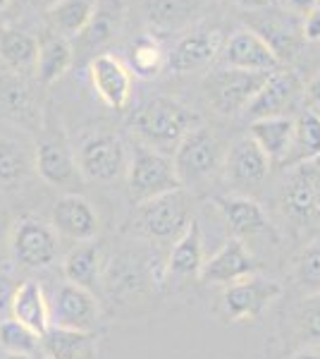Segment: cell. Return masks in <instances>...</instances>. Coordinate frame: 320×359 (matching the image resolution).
I'll list each match as a JSON object with an SVG mask.
<instances>
[{"label":"cell","mask_w":320,"mask_h":359,"mask_svg":"<svg viewBox=\"0 0 320 359\" xmlns=\"http://www.w3.org/2000/svg\"><path fill=\"white\" fill-rule=\"evenodd\" d=\"M132 69L139 77H155L160 74L162 65H165V53H162L160 43L153 36H141L132 46Z\"/></svg>","instance_id":"obj_34"},{"label":"cell","mask_w":320,"mask_h":359,"mask_svg":"<svg viewBox=\"0 0 320 359\" xmlns=\"http://www.w3.org/2000/svg\"><path fill=\"white\" fill-rule=\"evenodd\" d=\"M41 350L48 359H96L98 335L94 331H67L50 326L41 335Z\"/></svg>","instance_id":"obj_21"},{"label":"cell","mask_w":320,"mask_h":359,"mask_svg":"<svg viewBox=\"0 0 320 359\" xmlns=\"http://www.w3.org/2000/svg\"><path fill=\"white\" fill-rule=\"evenodd\" d=\"M0 347L8 355H29L34 357L41 347V338L34 331H29L27 326H22L20 321H15L13 316L5 318L0 323Z\"/></svg>","instance_id":"obj_33"},{"label":"cell","mask_w":320,"mask_h":359,"mask_svg":"<svg viewBox=\"0 0 320 359\" xmlns=\"http://www.w3.org/2000/svg\"><path fill=\"white\" fill-rule=\"evenodd\" d=\"M260 264L253 257V252L246 247V242L230 237L211 259H206L203 264L199 280L203 285H235V283L244 280V278L258 276Z\"/></svg>","instance_id":"obj_10"},{"label":"cell","mask_w":320,"mask_h":359,"mask_svg":"<svg viewBox=\"0 0 320 359\" xmlns=\"http://www.w3.org/2000/svg\"><path fill=\"white\" fill-rule=\"evenodd\" d=\"M304 84L289 69H275V72L267 74L265 84L260 86V91L253 96V101L249 103L246 113L251 120L260 118H280L287 115L299 101Z\"/></svg>","instance_id":"obj_12"},{"label":"cell","mask_w":320,"mask_h":359,"mask_svg":"<svg viewBox=\"0 0 320 359\" xmlns=\"http://www.w3.org/2000/svg\"><path fill=\"white\" fill-rule=\"evenodd\" d=\"M34 168L53 187H65L79 175L77 156L72 154L65 139H46L43 144H39L36 156H34Z\"/></svg>","instance_id":"obj_18"},{"label":"cell","mask_w":320,"mask_h":359,"mask_svg":"<svg viewBox=\"0 0 320 359\" xmlns=\"http://www.w3.org/2000/svg\"><path fill=\"white\" fill-rule=\"evenodd\" d=\"M98 316H101V306L91 290H84L72 283L57 287L50 302V326L67 328V331H94Z\"/></svg>","instance_id":"obj_11"},{"label":"cell","mask_w":320,"mask_h":359,"mask_svg":"<svg viewBox=\"0 0 320 359\" xmlns=\"http://www.w3.org/2000/svg\"><path fill=\"white\" fill-rule=\"evenodd\" d=\"M270 72H246L237 67L211 69L203 79V96L208 106L220 115H237L246 111L253 96L260 91Z\"/></svg>","instance_id":"obj_3"},{"label":"cell","mask_w":320,"mask_h":359,"mask_svg":"<svg viewBox=\"0 0 320 359\" xmlns=\"http://www.w3.org/2000/svg\"><path fill=\"white\" fill-rule=\"evenodd\" d=\"M294 331L306 343H320V294H308L292 309Z\"/></svg>","instance_id":"obj_35"},{"label":"cell","mask_w":320,"mask_h":359,"mask_svg":"<svg viewBox=\"0 0 320 359\" xmlns=\"http://www.w3.org/2000/svg\"><path fill=\"white\" fill-rule=\"evenodd\" d=\"M282 216L294 228H311L320 223V170L313 163L292 168L277 196Z\"/></svg>","instance_id":"obj_5"},{"label":"cell","mask_w":320,"mask_h":359,"mask_svg":"<svg viewBox=\"0 0 320 359\" xmlns=\"http://www.w3.org/2000/svg\"><path fill=\"white\" fill-rule=\"evenodd\" d=\"M15 221L13 216L8 213V208L0 204V259L10 252V235H13Z\"/></svg>","instance_id":"obj_38"},{"label":"cell","mask_w":320,"mask_h":359,"mask_svg":"<svg viewBox=\"0 0 320 359\" xmlns=\"http://www.w3.org/2000/svg\"><path fill=\"white\" fill-rule=\"evenodd\" d=\"M10 314H13L15 321H20L22 326L36 333L39 338L50 328V302L46 299L39 283L34 280L20 283L13 304H10Z\"/></svg>","instance_id":"obj_22"},{"label":"cell","mask_w":320,"mask_h":359,"mask_svg":"<svg viewBox=\"0 0 320 359\" xmlns=\"http://www.w3.org/2000/svg\"><path fill=\"white\" fill-rule=\"evenodd\" d=\"M96 15V0H60L48 10V22L60 36L84 34Z\"/></svg>","instance_id":"obj_28"},{"label":"cell","mask_w":320,"mask_h":359,"mask_svg":"<svg viewBox=\"0 0 320 359\" xmlns=\"http://www.w3.org/2000/svg\"><path fill=\"white\" fill-rule=\"evenodd\" d=\"M301 34H304V41H320V3L306 13Z\"/></svg>","instance_id":"obj_37"},{"label":"cell","mask_w":320,"mask_h":359,"mask_svg":"<svg viewBox=\"0 0 320 359\" xmlns=\"http://www.w3.org/2000/svg\"><path fill=\"white\" fill-rule=\"evenodd\" d=\"M174 189H182V182L174 170L172 156L139 147L127 165V192H130L132 204H144Z\"/></svg>","instance_id":"obj_4"},{"label":"cell","mask_w":320,"mask_h":359,"mask_svg":"<svg viewBox=\"0 0 320 359\" xmlns=\"http://www.w3.org/2000/svg\"><path fill=\"white\" fill-rule=\"evenodd\" d=\"M50 225L57 235L72 242H91L101 230V218L89 199L81 194H65L55 201Z\"/></svg>","instance_id":"obj_14"},{"label":"cell","mask_w":320,"mask_h":359,"mask_svg":"<svg viewBox=\"0 0 320 359\" xmlns=\"http://www.w3.org/2000/svg\"><path fill=\"white\" fill-rule=\"evenodd\" d=\"M194 218V199L182 187L134 206L130 233L148 242H174Z\"/></svg>","instance_id":"obj_2"},{"label":"cell","mask_w":320,"mask_h":359,"mask_svg":"<svg viewBox=\"0 0 320 359\" xmlns=\"http://www.w3.org/2000/svg\"><path fill=\"white\" fill-rule=\"evenodd\" d=\"M3 359H34V357H29V355H8V352H5Z\"/></svg>","instance_id":"obj_44"},{"label":"cell","mask_w":320,"mask_h":359,"mask_svg":"<svg viewBox=\"0 0 320 359\" xmlns=\"http://www.w3.org/2000/svg\"><path fill=\"white\" fill-rule=\"evenodd\" d=\"M194 10V0H151L148 25L155 32H174L187 25Z\"/></svg>","instance_id":"obj_31"},{"label":"cell","mask_w":320,"mask_h":359,"mask_svg":"<svg viewBox=\"0 0 320 359\" xmlns=\"http://www.w3.org/2000/svg\"><path fill=\"white\" fill-rule=\"evenodd\" d=\"M46 359H48V357H46Z\"/></svg>","instance_id":"obj_47"},{"label":"cell","mask_w":320,"mask_h":359,"mask_svg":"<svg viewBox=\"0 0 320 359\" xmlns=\"http://www.w3.org/2000/svg\"><path fill=\"white\" fill-rule=\"evenodd\" d=\"M10 5V0H0V10H5Z\"/></svg>","instance_id":"obj_45"},{"label":"cell","mask_w":320,"mask_h":359,"mask_svg":"<svg viewBox=\"0 0 320 359\" xmlns=\"http://www.w3.org/2000/svg\"><path fill=\"white\" fill-rule=\"evenodd\" d=\"M251 139L260 147L272 165H280L287 158L294 142V118L280 115V118H260L251 123Z\"/></svg>","instance_id":"obj_23"},{"label":"cell","mask_w":320,"mask_h":359,"mask_svg":"<svg viewBox=\"0 0 320 359\" xmlns=\"http://www.w3.org/2000/svg\"><path fill=\"white\" fill-rule=\"evenodd\" d=\"M17 287H20V283L15 280L13 271L0 262V311H10V304H13Z\"/></svg>","instance_id":"obj_36"},{"label":"cell","mask_w":320,"mask_h":359,"mask_svg":"<svg viewBox=\"0 0 320 359\" xmlns=\"http://www.w3.org/2000/svg\"><path fill=\"white\" fill-rule=\"evenodd\" d=\"M101 271H103V252L101 245H96L94 240L79 242L74 249H69L65 262H62V273H65L67 283L91 292L101 283Z\"/></svg>","instance_id":"obj_25"},{"label":"cell","mask_w":320,"mask_h":359,"mask_svg":"<svg viewBox=\"0 0 320 359\" xmlns=\"http://www.w3.org/2000/svg\"><path fill=\"white\" fill-rule=\"evenodd\" d=\"M25 3H29L32 8H36V10H46V13H48V10L53 8L55 3H60V0H25Z\"/></svg>","instance_id":"obj_43"},{"label":"cell","mask_w":320,"mask_h":359,"mask_svg":"<svg viewBox=\"0 0 320 359\" xmlns=\"http://www.w3.org/2000/svg\"><path fill=\"white\" fill-rule=\"evenodd\" d=\"M253 32L270 46L280 62L294 57L296 50H299V43L304 41L301 29H296L294 22L282 13H270L265 20H258Z\"/></svg>","instance_id":"obj_26"},{"label":"cell","mask_w":320,"mask_h":359,"mask_svg":"<svg viewBox=\"0 0 320 359\" xmlns=\"http://www.w3.org/2000/svg\"><path fill=\"white\" fill-rule=\"evenodd\" d=\"M213 204L220 211V216L225 218V223L230 225L232 237H237V240L246 242L260 235L275 237L263 206H260L258 201H253L251 196H244V194L215 196Z\"/></svg>","instance_id":"obj_15"},{"label":"cell","mask_w":320,"mask_h":359,"mask_svg":"<svg viewBox=\"0 0 320 359\" xmlns=\"http://www.w3.org/2000/svg\"><path fill=\"white\" fill-rule=\"evenodd\" d=\"M284 5H287L289 10H294V13H308L311 8H316L318 0H284Z\"/></svg>","instance_id":"obj_40"},{"label":"cell","mask_w":320,"mask_h":359,"mask_svg":"<svg viewBox=\"0 0 320 359\" xmlns=\"http://www.w3.org/2000/svg\"><path fill=\"white\" fill-rule=\"evenodd\" d=\"M230 3L239 5V8L256 10V8H265V5H267V0H230Z\"/></svg>","instance_id":"obj_42"},{"label":"cell","mask_w":320,"mask_h":359,"mask_svg":"<svg viewBox=\"0 0 320 359\" xmlns=\"http://www.w3.org/2000/svg\"><path fill=\"white\" fill-rule=\"evenodd\" d=\"M0 57L13 69L36 67L39 57V39L32 36L25 29H3L0 34Z\"/></svg>","instance_id":"obj_29"},{"label":"cell","mask_w":320,"mask_h":359,"mask_svg":"<svg viewBox=\"0 0 320 359\" xmlns=\"http://www.w3.org/2000/svg\"><path fill=\"white\" fill-rule=\"evenodd\" d=\"M199 125V115L191 113L187 106L172 98H153L134 113L130 127L139 137L141 147L172 156L179 142Z\"/></svg>","instance_id":"obj_1"},{"label":"cell","mask_w":320,"mask_h":359,"mask_svg":"<svg viewBox=\"0 0 320 359\" xmlns=\"http://www.w3.org/2000/svg\"><path fill=\"white\" fill-rule=\"evenodd\" d=\"M223 144L213 135L208 127H194L187 137L179 142L177 151L172 154L174 170L179 175V182L184 184H199L208 180L223 165Z\"/></svg>","instance_id":"obj_6"},{"label":"cell","mask_w":320,"mask_h":359,"mask_svg":"<svg viewBox=\"0 0 320 359\" xmlns=\"http://www.w3.org/2000/svg\"><path fill=\"white\" fill-rule=\"evenodd\" d=\"M127 149L115 135H96L81 144L77 154L79 175L94 182H113L122 175H127Z\"/></svg>","instance_id":"obj_9"},{"label":"cell","mask_w":320,"mask_h":359,"mask_svg":"<svg viewBox=\"0 0 320 359\" xmlns=\"http://www.w3.org/2000/svg\"><path fill=\"white\" fill-rule=\"evenodd\" d=\"M60 252V237L50 223L27 216L15 221L10 235V257L25 269H43L55 262Z\"/></svg>","instance_id":"obj_8"},{"label":"cell","mask_w":320,"mask_h":359,"mask_svg":"<svg viewBox=\"0 0 320 359\" xmlns=\"http://www.w3.org/2000/svg\"><path fill=\"white\" fill-rule=\"evenodd\" d=\"M34 168V156L17 139H0V184L13 187L25 182Z\"/></svg>","instance_id":"obj_30"},{"label":"cell","mask_w":320,"mask_h":359,"mask_svg":"<svg viewBox=\"0 0 320 359\" xmlns=\"http://www.w3.org/2000/svg\"><path fill=\"white\" fill-rule=\"evenodd\" d=\"M225 65L246 72H275L280 60L253 29H239L230 36L223 50Z\"/></svg>","instance_id":"obj_17"},{"label":"cell","mask_w":320,"mask_h":359,"mask_svg":"<svg viewBox=\"0 0 320 359\" xmlns=\"http://www.w3.org/2000/svg\"><path fill=\"white\" fill-rule=\"evenodd\" d=\"M306 96H308V101H311L313 106H320V72L311 79V82H308Z\"/></svg>","instance_id":"obj_39"},{"label":"cell","mask_w":320,"mask_h":359,"mask_svg":"<svg viewBox=\"0 0 320 359\" xmlns=\"http://www.w3.org/2000/svg\"><path fill=\"white\" fill-rule=\"evenodd\" d=\"M72 46L65 36L55 32H46L39 39V57H36V77L41 84H53L72 65Z\"/></svg>","instance_id":"obj_27"},{"label":"cell","mask_w":320,"mask_h":359,"mask_svg":"<svg viewBox=\"0 0 320 359\" xmlns=\"http://www.w3.org/2000/svg\"><path fill=\"white\" fill-rule=\"evenodd\" d=\"M220 48H223V34L215 32V29L213 32L189 34V36L179 39V43L174 46L170 55V67L179 74L206 67L208 62L215 60Z\"/></svg>","instance_id":"obj_20"},{"label":"cell","mask_w":320,"mask_h":359,"mask_svg":"<svg viewBox=\"0 0 320 359\" xmlns=\"http://www.w3.org/2000/svg\"><path fill=\"white\" fill-rule=\"evenodd\" d=\"M167 273L177 278H199L206 254H203V230L199 218H194L187 230L172 242L170 254H167Z\"/></svg>","instance_id":"obj_19"},{"label":"cell","mask_w":320,"mask_h":359,"mask_svg":"<svg viewBox=\"0 0 320 359\" xmlns=\"http://www.w3.org/2000/svg\"><path fill=\"white\" fill-rule=\"evenodd\" d=\"M318 3H320V0H318Z\"/></svg>","instance_id":"obj_46"},{"label":"cell","mask_w":320,"mask_h":359,"mask_svg":"<svg viewBox=\"0 0 320 359\" xmlns=\"http://www.w3.org/2000/svg\"><path fill=\"white\" fill-rule=\"evenodd\" d=\"M289 359H320V350H316V347H301Z\"/></svg>","instance_id":"obj_41"},{"label":"cell","mask_w":320,"mask_h":359,"mask_svg":"<svg viewBox=\"0 0 320 359\" xmlns=\"http://www.w3.org/2000/svg\"><path fill=\"white\" fill-rule=\"evenodd\" d=\"M318 158H320V113L304 111L294 118V142L280 168L292 170V168L299 165L316 163Z\"/></svg>","instance_id":"obj_24"},{"label":"cell","mask_w":320,"mask_h":359,"mask_svg":"<svg viewBox=\"0 0 320 359\" xmlns=\"http://www.w3.org/2000/svg\"><path fill=\"white\" fill-rule=\"evenodd\" d=\"M91 84L103 103L113 111L127 108L132 98V72L120 57L115 55H96L89 65Z\"/></svg>","instance_id":"obj_16"},{"label":"cell","mask_w":320,"mask_h":359,"mask_svg":"<svg viewBox=\"0 0 320 359\" xmlns=\"http://www.w3.org/2000/svg\"><path fill=\"white\" fill-rule=\"evenodd\" d=\"M282 297V285L272 278L251 276L235 285L223 287L220 294V314L225 321H256L267 311V306Z\"/></svg>","instance_id":"obj_7"},{"label":"cell","mask_w":320,"mask_h":359,"mask_svg":"<svg viewBox=\"0 0 320 359\" xmlns=\"http://www.w3.org/2000/svg\"><path fill=\"white\" fill-rule=\"evenodd\" d=\"M223 168L227 182L235 184L237 189H251L265 182L272 163L251 137H242L227 149Z\"/></svg>","instance_id":"obj_13"},{"label":"cell","mask_w":320,"mask_h":359,"mask_svg":"<svg viewBox=\"0 0 320 359\" xmlns=\"http://www.w3.org/2000/svg\"><path fill=\"white\" fill-rule=\"evenodd\" d=\"M294 285L306 294H320V237L311 240L292 262Z\"/></svg>","instance_id":"obj_32"}]
</instances>
